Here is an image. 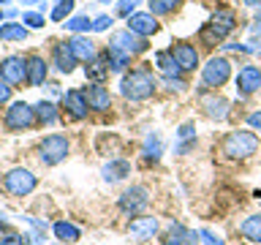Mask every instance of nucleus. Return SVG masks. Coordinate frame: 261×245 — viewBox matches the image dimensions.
Segmentation results:
<instances>
[{
  "mask_svg": "<svg viewBox=\"0 0 261 245\" xmlns=\"http://www.w3.org/2000/svg\"><path fill=\"white\" fill-rule=\"evenodd\" d=\"M179 3H182V0H147V6H150V11H152L155 16H161V14H171Z\"/></svg>",
  "mask_w": 261,
  "mask_h": 245,
  "instance_id": "34",
  "label": "nucleus"
},
{
  "mask_svg": "<svg viewBox=\"0 0 261 245\" xmlns=\"http://www.w3.org/2000/svg\"><path fill=\"white\" fill-rule=\"evenodd\" d=\"M142 153H144V158H147V161H158V158H161V153H163V139H161V134H158V131H152V134H147Z\"/></svg>",
  "mask_w": 261,
  "mask_h": 245,
  "instance_id": "26",
  "label": "nucleus"
},
{
  "mask_svg": "<svg viewBox=\"0 0 261 245\" xmlns=\"http://www.w3.org/2000/svg\"><path fill=\"white\" fill-rule=\"evenodd\" d=\"M0 79L8 85H22L28 82V60L19 55H8L0 60Z\"/></svg>",
  "mask_w": 261,
  "mask_h": 245,
  "instance_id": "10",
  "label": "nucleus"
},
{
  "mask_svg": "<svg viewBox=\"0 0 261 245\" xmlns=\"http://www.w3.org/2000/svg\"><path fill=\"white\" fill-rule=\"evenodd\" d=\"M0 245H28V237H22V234H3V237H0Z\"/></svg>",
  "mask_w": 261,
  "mask_h": 245,
  "instance_id": "41",
  "label": "nucleus"
},
{
  "mask_svg": "<svg viewBox=\"0 0 261 245\" xmlns=\"http://www.w3.org/2000/svg\"><path fill=\"white\" fill-rule=\"evenodd\" d=\"M158 232H161V224H158V218H152V215H139V218H134L128 224V234L134 237V240H139V242L152 240Z\"/></svg>",
  "mask_w": 261,
  "mask_h": 245,
  "instance_id": "11",
  "label": "nucleus"
},
{
  "mask_svg": "<svg viewBox=\"0 0 261 245\" xmlns=\"http://www.w3.org/2000/svg\"><path fill=\"white\" fill-rule=\"evenodd\" d=\"M6 19V11H0V22H3Z\"/></svg>",
  "mask_w": 261,
  "mask_h": 245,
  "instance_id": "46",
  "label": "nucleus"
},
{
  "mask_svg": "<svg viewBox=\"0 0 261 245\" xmlns=\"http://www.w3.org/2000/svg\"><path fill=\"white\" fill-rule=\"evenodd\" d=\"M136 3H139V0H117V14H120V16H125V19H128V16L134 14Z\"/></svg>",
  "mask_w": 261,
  "mask_h": 245,
  "instance_id": "40",
  "label": "nucleus"
},
{
  "mask_svg": "<svg viewBox=\"0 0 261 245\" xmlns=\"http://www.w3.org/2000/svg\"><path fill=\"white\" fill-rule=\"evenodd\" d=\"M201 106H204V112H207V117H212V120H226L228 117V101L220 95L201 98Z\"/></svg>",
  "mask_w": 261,
  "mask_h": 245,
  "instance_id": "21",
  "label": "nucleus"
},
{
  "mask_svg": "<svg viewBox=\"0 0 261 245\" xmlns=\"http://www.w3.org/2000/svg\"><path fill=\"white\" fill-rule=\"evenodd\" d=\"M199 242H201L199 232H193V229H185L182 224H171L166 240H163V245H199Z\"/></svg>",
  "mask_w": 261,
  "mask_h": 245,
  "instance_id": "16",
  "label": "nucleus"
},
{
  "mask_svg": "<svg viewBox=\"0 0 261 245\" xmlns=\"http://www.w3.org/2000/svg\"><path fill=\"white\" fill-rule=\"evenodd\" d=\"M109 46H114V49H120V52H125V55H139V52H144L147 46V38L144 36H139V33H134V30H117V33H112V38H109Z\"/></svg>",
  "mask_w": 261,
  "mask_h": 245,
  "instance_id": "8",
  "label": "nucleus"
},
{
  "mask_svg": "<svg viewBox=\"0 0 261 245\" xmlns=\"http://www.w3.org/2000/svg\"><path fill=\"white\" fill-rule=\"evenodd\" d=\"M261 87V68L258 65H242L237 74V93L240 95H253Z\"/></svg>",
  "mask_w": 261,
  "mask_h": 245,
  "instance_id": "12",
  "label": "nucleus"
},
{
  "mask_svg": "<svg viewBox=\"0 0 261 245\" xmlns=\"http://www.w3.org/2000/svg\"><path fill=\"white\" fill-rule=\"evenodd\" d=\"M63 24H65V30H71V33H90L93 30V22H90L87 14H71Z\"/></svg>",
  "mask_w": 261,
  "mask_h": 245,
  "instance_id": "33",
  "label": "nucleus"
},
{
  "mask_svg": "<svg viewBox=\"0 0 261 245\" xmlns=\"http://www.w3.org/2000/svg\"><path fill=\"white\" fill-rule=\"evenodd\" d=\"M128 30H134V33H139V36L150 38V36L158 33V19H155L152 11H136V14L128 16Z\"/></svg>",
  "mask_w": 261,
  "mask_h": 245,
  "instance_id": "13",
  "label": "nucleus"
},
{
  "mask_svg": "<svg viewBox=\"0 0 261 245\" xmlns=\"http://www.w3.org/2000/svg\"><path fill=\"white\" fill-rule=\"evenodd\" d=\"M199 237H201V242L204 245H223V240L212 232V229H199Z\"/></svg>",
  "mask_w": 261,
  "mask_h": 245,
  "instance_id": "39",
  "label": "nucleus"
},
{
  "mask_svg": "<svg viewBox=\"0 0 261 245\" xmlns=\"http://www.w3.org/2000/svg\"><path fill=\"white\" fill-rule=\"evenodd\" d=\"M52 232H55V237H57L60 242H76L79 237H82L79 226L68 224V220H57V224L52 226Z\"/></svg>",
  "mask_w": 261,
  "mask_h": 245,
  "instance_id": "27",
  "label": "nucleus"
},
{
  "mask_svg": "<svg viewBox=\"0 0 261 245\" xmlns=\"http://www.w3.org/2000/svg\"><path fill=\"white\" fill-rule=\"evenodd\" d=\"M0 224H6V212L3 210H0Z\"/></svg>",
  "mask_w": 261,
  "mask_h": 245,
  "instance_id": "45",
  "label": "nucleus"
},
{
  "mask_svg": "<svg viewBox=\"0 0 261 245\" xmlns=\"http://www.w3.org/2000/svg\"><path fill=\"white\" fill-rule=\"evenodd\" d=\"M177 153H188L196 147V131H193V122H185V126H179L177 131Z\"/></svg>",
  "mask_w": 261,
  "mask_h": 245,
  "instance_id": "30",
  "label": "nucleus"
},
{
  "mask_svg": "<svg viewBox=\"0 0 261 245\" xmlns=\"http://www.w3.org/2000/svg\"><path fill=\"white\" fill-rule=\"evenodd\" d=\"M155 87H158V79L150 68H134L128 74H122V82H120V93L128 98V101H147Z\"/></svg>",
  "mask_w": 261,
  "mask_h": 245,
  "instance_id": "1",
  "label": "nucleus"
},
{
  "mask_svg": "<svg viewBox=\"0 0 261 245\" xmlns=\"http://www.w3.org/2000/svg\"><path fill=\"white\" fill-rule=\"evenodd\" d=\"M28 30L22 22H6L0 24V41H24L28 38Z\"/></svg>",
  "mask_w": 261,
  "mask_h": 245,
  "instance_id": "28",
  "label": "nucleus"
},
{
  "mask_svg": "<svg viewBox=\"0 0 261 245\" xmlns=\"http://www.w3.org/2000/svg\"><path fill=\"white\" fill-rule=\"evenodd\" d=\"M22 220L33 229V232L28 234V240L33 245H44V240H46V224H44V220H38V218H33V215H22Z\"/></svg>",
  "mask_w": 261,
  "mask_h": 245,
  "instance_id": "31",
  "label": "nucleus"
},
{
  "mask_svg": "<svg viewBox=\"0 0 261 245\" xmlns=\"http://www.w3.org/2000/svg\"><path fill=\"white\" fill-rule=\"evenodd\" d=\"M36 185H38V180H36V175H33L30 169L16 166V169H11V172L3 175V188L11 196H30L33 191H36Z\"/></svg>",
  "mask_w": 261,
  "mask_h": 245,
  "instance_id": "6",
  "label": "nucleus"
},
{
  "mask_svg": "<svg viewBox=\"0 0 261 245\" xmlns=\"http://www.w3.org/2000/svg\"><path fill=\"white\" fill-rule=\"evenodd\" d=\"M73 14V0H57V6L52 8V22H65Z\"/></svg>",
  "mask_w": 261,
  "mask_h": 245,
  "instance_id": "35",
  "label": "nucleus"
},
{
  "mask_svg": "<svg viewBox=\"0 0 261 245\" xmlns=\"http://www.w3.org/2000/svg\"><path fill=\"white\" fill-rule=\"evenodd\" d=\"M147 204H150V191H147L144 185H130L128 191L120 196L117 207L125 212V215H139Z\"/></svg>",
  "mask_w": 261,
  "mask_h": 245,
  "instance_id": "9",
  "label": "nucleus"
},
{
  "mask_svg": "<svg viewBox=\"0 0 261 245\" xmlns=\"http://www.w3.org/2000/svg\"><path fill=\"white\" fill-rule=\"evenodd\" d=\"M8 98H11V85H8V82H3V79H0V104H6Z\"/></svg>",
  "mask_w": 261,
  "mask_h": 245,
  "instance_id": "42",
  "label": "nucleus"
},
{
  "mask_svg": "<svg viewBox=\"0 0 261 245\" xmlns=\"http://www.w3.org/2000/svg\"><path fill=\"white\" fill-rule=\"evenodd\" d=\"M163 85H166V87L171 90V93H174V90H177V93H182V90L188 87L182 77H163Z\"/></svg>",
  "mask_w": 261,
  "mask_h": 245,
  "instance_id": "38",
  "label": "nucleus"
},
{
  "mask_svg": "<svg viewBox=\"0 0 261 245\" xmlns=\"http://www.w3.org/2000/svg\"><path fill=\"white\" fill-rule=\"evenodd\" d=\"M68 44H71V49H73V55H76L79 63H90V60L98 55V52H95V44H93L87 36H82V33H79L76 38H71Z\"/></svg>",
  "mask_w": 261,
  "mask_h": 245,
  "instance_id": "22",
  "label": "nucleus"
},
{
  "mask_svg": "<svg viewBox=\"0 0 261 245\" xmlns=\"http://www.w3.org/2000/svg\"><path fill=\"white\" fill-rule=\"evenodd\" d=\"M240 234L245 237V240L261 245V212H256V215H248V218L242 220V224H240Z\"/></svg>",
  "mask_w": 261,
  "mask_h": 245,
  "instance_id": "24",
  "label": "nucleus"
},
{
  "mask_svg": "<svg viewBox=\"0 0 261 245\" xmlns=\"http://www.w3.org/2000/svg\"><path fill=\"white\" fill-rule=\"evenodd\" d=\"M106 60H109V71L122 74L128 68V63H130V55L120 52V49H114V46H106Z\"/></svg>",
  "mask_w": 261,
  "mask_h": 245,
  "instance_id": "29",
  "label": "nucleus"
},
{
  "mask_svg": "<svg viewBox=\"0 0 261 245\" xmlns=\"http://www.w3.org/2000/svg\"><path fill=\"white\" fill-rule=\"evenodd\" d=\"M248 126L253 128V131H261V112H253L250 117H248Z\"/></svg>",
  "mask_w": 261,
  "mask_h": 245,
  "instance_id": "43",
  "label": "nucleus"
},
{
  "mask_svg": "<svg viewBox=\"0 0 261 245\" xmlns=\"http://www.w3.org/2000/svg\"><path fill=\"white\" fill-rule=\"evenodd\" d=\"M82 93H85V98H87V106H90V109H95V112H106V109L112 106V95H109V90L101 87L98 82H93V85L85 87Z\"/></svg>",
  "mask_w": 261,
  "mask_h": 245,
  "instance_id": "17",
  "label": "nucleus"
},
{
  "mask_svg": "<svg viewBox=\"0 0 261 245\" xmlns=\"http://www.w3.org/2000/svg\"><path fill=\"white\" fill-rule=\"evenodd\" d=\"M36 122H38L36 120V106H30L24 101H14L6 109V117H3V126L8 131H30Z\"/></svg>",
  "mask_w": 261,
  "mask_h": 245,
  "instance_id": "5",
  "label": "nucleus"
},
{
  "mask_svg": "<svg viewBox=\"0 0 261 245\" xmlns=\"http://www.w3.org/2000/svg\"><path fill=\"white\" fill-rule=\"evenodd\" d=\"M98 3H114V0H98Z\"/></svg>",
  "mask_w": 261,
  "mask_h": 245,
  "instance_id": "47",
  "label": "nucleus"
},
{
  "mask_svg": "<svg viewBox=\"0 0 261 245\" xmlns=\"http://www.w3.org/2000/svg\"><path fill=\"white\" fill-rule=\"evenodd\" d=\"M52 60H55V65H57V71H60V74H71V71L79 65V60H76V55H73V49H71L68 41H63V44H55V49H52Z\"/></svg>",
  "mask_w": 261,
  "mask_h": 245,
  "instance_id": "15",
  "label": "nucleus"
},
{
  "mask_svg": "<svg viewBox=\"0 0 261 245\" xmlns=\"http://www.w3.org/2000/svg\"><path fill=\"white\" fill-rule=\"evenodd\" d=\"M3 3H8V0H0V6H3Z\"/></svg>",
  "mask_w": 261,
  "mask_h": 245,
  "instance_id": "48",
  "label": "nucleus"
},
{
  "mask_svg": "<svg viewBox=\"0 0 261 245\" xmlns=\"http://www.w3.org/2000/svg\"><path fill=\"white\" fill-rule=\"evenodd\" d=\"M231 77V63L226 57H212L207 65H201V85L204 87H223Z\"/></svg>",
  "mask_w": 261,
  "mask_h": 245,
  "instance_id": "7",
  "label": "nucleus"
},
{
  "mask_svg": "<svg viewBox=\"0 0 261 245\" xmlns=\"http://www.w3.org/2000/svg\"><path fill=\"white\" fill-rule=\"evenodd\" d=\"M220 150L226 153V158H234V161H245L250 158L253 153L258 150V136L253 131H228L220 142Z\"/></svg>",
  "mask_w": 261,
  "mask_h": 245,
  "instance_id": "2",
  "label": "nucleus"
},
{
  "mask_svg": "<svg viewBox=\"0 0 261 245\" xmlns=\"http://www.w3.org/2000/svg\"><path fill=\"white\" fill-rule=\"evenodd\" d=\"M112 24H114L112 16H109V14H101L98 19H93V30H95V33H106V30L112 28Z\"/></svg>",
  "mask_w": 261,
  "mask_h": 245,
  "instance_id": "37",
  "label": "nucleus"
},
{
  "mask_svg": "<svg viewBox=\"0 0 261 245\" xmlns=\"http://www.w3.org/2000/svg\"><path fill=\"white\" fill-rule=\"evenodd\" d=\"M36 120L41 122V126H52V122L57 120V106L52 101H38L36 104Z\"/></svg>",
  "mask_w": 261,
  "mask_h": 245,
  "instance_id": "32",
  "label": "nucleus"
},
{
  "mask_svg": "<svg viewBox=\"0 0 261 245\" xmlns=\"http://www.w3.org/2000/svg\"><path fill=\"white\" fill-rule=\"evenodd\" d=\"M101 172H103V180H106V183H120V180H125V177L130 175V163L122 161V158H117V161H109Z\"/></svg>",
  "mask_w": 261,
  "mask_h": 245,
  "instance_id": "23",
  "label": "nucleus"
},
{
  "mask_svg": "<svg viewBox=\"0 0 261 245\" xmlns=\"http://www.w3.org/2000/svg\"><path fill=\"white\" fill-rule=\"evenodd\" d=\"M63 106L65 109H68L73 117L76 120H85L87 117V98H85V93H82V90H68V93L63 95Z\"/></svg>",
  "mask_w": 261,
  "mask_h": 245,
  "instance_id": "18",
  "label": "nucleus"
},
{
  "mask_svg": "<svg viewBox=\"0 0 261 245\" xmlns=\"http://www.w3.org/2000/svg\"><path fill=\"white\" fill-rule=\"evenodd\" d=\"M169 52L174 55V60H177V65L182 71H193L196 65H199V52H196V46H191V44L177 41V44L169 46Z\"/></svg>",
  "mask_w": 261,
  "mask_h": 245,
  "instance_id": "14",
  "label": "nucleus"
},
{
  "mask_svg": "<svg viewBox=\"0 0 261 245\" xmlns=\"http://www.w3.org/2000/svg\"><path fill=\"white\" fill-rule=\"evenodd\" d=\"M234 28H237V14L231 11V8H218V11L212 14V19L201 28L199 36L207 46H215L218 41H223Z\"/></svg>",
  "mask_w": 261,
  "mask_h": 245,
  "instance_id": "3",
  "label": "nucleus"
},
{
  "mask_svg": "<svg viewBox=\"0 0 261 245\" xmlns=\"http://www.w3.org/2000/svg\"><path fill=\"white\" fill-rule=\"evenodd\" d=\"M19 3H22V6H38L41 0H19Z\"/></svg>",
  "mask_w": 261,
  "mask_h": 245,
  "instance_id": "44",
  "label": "nucleus"
},
{
  "mask_svg": "<svg viewBox=\"0 0 261 245\" xmlns=\"http://www.w3.org/2000/svg\"><path fill=\"white\" fill-rule=\"evenodd\" d=\"M155 65H158V71L163 74V77H179V74H182V68L177 65L174 55H171L169 49H163V52H155Z\"/></svg>",
  "mask_w": 261,
  "mask_h": 245,
  "instance_id": "25",
  "label": "nucleus"
},
{
  "mask_svg": "<svg viewBox=\"0 0 261 245\" xmlns=\"http://www.w3.org/2000/svg\"><path fill=\"white\" fill-rule=\"evenodd\" d=\"M46 71H49V65H46L44 57H38V55L28 57V85H33V87L44 85V82H46Z\"/></svg>",
  "mask_w": 261,
  "mask_h": 245,
  "instance_id": "19",
  "label": "nucleus"
},
{
  "mask_svg": "<svg viewBox=\"0 0 261 245\" xmlns=\"http://www.w3.org/2000/svg\"><path fill=\"white\" fill-rule=\"evenodd\" d=\"M22 24H24V28L38 30V28H44V24H46V19H44V14H41V11H24L22 14Z\"/></svg>",
  "mask_w": 261,
  "mask_h": 245,
  "instance_id": "36",
  "label": "nucleus"
},
{
  "mask_svg": "<svg viewBox=\"0 0 261 245\" xmlns=\"http://www.w3.org/2000/svg\"><path fill=\"white\" fill-rule=\"evenodd\" d=\"M68 150H71L68 139L63 134H52L38 144V158H41V163H46V166H57V163H63L68 158Z\"/></svg>",
  "mask_w": 261,
  "mask_h": 245,
  "instance_id": "4",
  "label": "nucleus"
},
{
  "mask_svg": "<svg viewBox=\"0 0 261 245\" xmlns=\"http://www.w3.org/2000/svg\"><path fill=\"white\" fill-rule=\"evenodd\" d=\"M85 74H87V79H90V82H98V85H101V82L109 77V60H106V52L95 55L93 60L85 65Z\"/></svg>",
  "mask_w": 261,
  "mask_h": 245,
  "instance_id": "20",
  "label": "nucleus"
}]
</instances>
